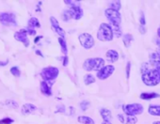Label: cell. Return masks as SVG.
<instances>
[{"mask_svg":"<svg viewBox=\"0 0 160 124\" xmlns=\"http://www.w3.org/2000/svg\"><path fill=\"white\" fill-rule=\"evenodd\" d=\"M149 58H150L149 60H151V61L160 64V50H157L153 53H151Z\"/></svg>","mask_w":160,"mask_h":124,"instance_id":"7402d4cb","label":"cell"},{"mask_svg":"<svg viewBox=\"0 0 160 124\" xmlns=\"http://www.w3.org/2000/svg\"><path fill=\"white\" fill-rule=\"evenodd\" d=\"M113 30L108 24L103 23L99 26L98 32H97V38L101 41H110L113 39Z\"/></svg>","mask_w":160,"mask_h":124,"instance_id":"3957f363","label":"cell"},{"mask_svg":"<svg viewBox=\"0 0 160 124\" xmlns=\"http://www.w3.org/2000/svg\"><path fill=\"white\" fill-rule=\"evenodd\" d=\"M0 23L6 26H16V17L12 13L2 12L0 13Z\"/></svg>","mask_w":160,"mask_h":124,"instance_id":"52a82bcc","label":"cell"},{"mask_svg":"<svg viewBox=\"0 0 160 124\" xmlns=\"http://www.w3.org/2000/svg\"><path fill=\"white\" fill-rule=\"evenodd\" d=\"M90 103L87 100H84L80 103V108H81V110H83V111L88 110V109L90 108Z\"/></svg>","mask_w":160,"mask_h":124,"instance_id":"4316f807","label":"cell"},{"mask_svg":"<svg viewBox=\"0 0 160 124\" xmlns=\"http://www.w3.org/2000/svg\"><path fill=\"white\" fill-rule=\"evenodd\" d=\"M68 63H69V58H68L67 55H65L64 56V58H63V66L66 67L68 65Z\"/></svg>","mask_w":160,"mask_h":124,"instance_id":"e575fe53","label":"cell"},{"mask_svg":"<svg viewBox=\"0 0 160 124\" xmlns=\"http://www.w3.org/2000/svg\"><path fill=\"white\" fill-rule=\"evenodd\" d=\"M155 43H157V45L158 47H160V38H158V39H155Z\"/></svg>","mask_w":160,"mask_h":124,"instance_id":"74e56055","label":"cell"},{"mask_svg":"<svg viewBox=\"0 0 160 124\" xmlns=\"http://www.w3.org/2000/svg\"><path fill=\"white\" fill-rule=\"evenodd\" d=\"M70 10L73 13V17L75 20H79L83 16V10L80 8V6H74L70 7Z\"/></svg>","mask_w":160,"mask_h":124,"instance_id":"5bb4252c","label":"cell"},{"mask_svg":"<svg viewBox=\"0 0 160 124\" xmlns=\"http://www.w3.org/2000/svg\"><path fill=\"white\" fill-rule=\"evenodd\" d=\"M104 67H105V60L101 58H88L85 60V62L83 64L84 70H86L87 71H99Z\"/></svg>","mask_w":160,"mask_h":124,"instance_id":"7a4b0ae2","label":"cell"},{"mask_svg":"<svg viewBox=\"0 0 160 124\" xmlns=\"http://www.w3.org/2000/svg\"><path fill=\"white\" fill-rule=\"evenodd\" d=\"M100 114H101V116L103 119V121H111L112 115H111V111H110L109 109L101 108Z\"/></svg>","mask_w":160,"mask_h":124,"instance_id":"2e32d148","label":"cell"},{"mask_svg":"<svg viewBox=\"0 0 160 124\" xmlns=\"http://www.w3.org/2000/svg\"><path fill=\"white\" fill-rule=\"evenodd\" d=\"M12 122H13V120L11 119H9V118L3 119L0 120V124H11Z\"/></svg>","mask_w":160,"mask_h":124,"instance_id":"d6a6232c","label":"cell"},{"mask_svg":"<svg viewBox=\"0 0 160 124\" xmlns=\"http://www.w3.org/2000/svg\"><path fill=\"white\" fill-rule=\"evenodd\" d=\"M78 39H79L80 44H81L85 49H90L94 46V39L89 33L80 34Z\"/></svg>","mask_w":160,"mask_h":124,"instance_id":"ba28073f","label":"cell"},{"mask_svg":"<svg viewBox=\"0 0 160 124\" xmlns=\"http://www.w3.org/2000/svg\"><path fill=\"white\" fill-rule=\"evenodd\" d=\"M102 124H112L111 121H103Z\"/></svg>","mask_w":160,"mask_h":124,"instance_id":"ab89813d","label":"cell"},{"mask_svg":"<svg viewBox=\"0 0 160 124\" xmlns=\"http://www.w3.org/2000/svg\"><path fill=\"white\" fill-rule=\"evenodd\" d=\"M117 118L120 120V122L123 124H136L138 122V119L136 116H128L125 114H118Z\"/></svg>","mask_w":160,"mask_h":124,"instance_id":"8fae6325","label":"cell"},{"mask_svg":"<svg viewBox=\"0 0 160 124\" xmlns=\"http://www.w3.org/2000/svg\"><path fill=\"white\" fill-rule=\"evenodd\" d=\"M157 35H158V37L160 38V27L157 29Z\"/></svg>","mask_w":160,"mask_h":124,"instance_id":"b9f144b4","label":"cell"},{"mask_svg":"<svg viewBox=\"0 0 160 124\" xmlns=\"http://www.w3.org/2000/svg\"><path fill=\"white\" fill-rule=\"evenodd\" d=\"M4 104L7 105L8 107H13V108H17L18 107V104L16 101H14L12 100H8L6 101L5 103H4Z\"/></svg>","mask_w":160,"mask_h":124,"instance_id":"f1b7e54d","label":"cell"},{"mask_svg":"<svg viewBox=\"0 0 160 124\" xmlns=\"http://www.w3.org/2000/svg\"><path fill=\"white\" fill-rule=\"evenodd\" d=\"M105 15H106V17L108 19V21L110 22V24H111L112 26H115V27L121 26V16L119 11L114 10L109 8V9H106L105 10Z\"/></svg>","mask_w":160,"mask_h":124,"instance_id":"277c9868","label":"cell"},{"mask_svg":"<svg viewBox=\"0 0 160 124\" xmlns=\"http://www.w3.org/2000/svg\"><path fill=\"white\" fill-rule=\"evenodd\" d=\"M40 39H41V36H40V37H37V38H36V40H34V41H35V42H37L38 40H40Z\"/></svg>","mask_w":160,"mask_h":124,"instance_id":"60d3db41","label":"cell"},{"mask_svg":"<svg viewBox=\"0 0 160 124\" xmlns=\"http://www.w3.org/2000/svg\"><path fill=\"white\" fill-rule=\"evenodd\" d=\"M59 42L60 44V47H61V51L62 53L65 55H67V53H68V48H67V43H66V40L64 38L59 37Z\"/></svg>","mask_w":160,"mask_h":124,"instance_id":"603a6c76","label":"cell"},{"mask_svg":"<svg viewBox=\"0 0 160 124\" xmlns=\"http://www.w3.org/2000/svg\"><path fill=\"white\" fill-rule=\"evenodd\" d=\"M84 82H85V85L89 86L90 84H93L95 82V78L92 74H86L84 76Z\"/></svg>","mask_w":160,"mask_h":124,"instance_id":"484cf974","label":"cell"},{"mask_svg":"<svg viewBox=\"0 0 160 124\" xmlns=\"http://www.w3.org/2000/svg\"><path fill=\"white\" fill-rule=\"evenodd\" d=\"M130 68H131V62L128 61L126 64V78L127 79L130 76Z\"/></svg>","mask_w":160,"mask_h":124,"instance_id":"836d02e7","label":"cell"},{"mask_svg":"<svg viewBox=\"0 0 160 124\" xmlns=\"http://www.w3.org/2000/svg\"><path fill=\"white\" fill-rule=\"evenodd\" d=\"M36 53H37L38 55H43L41 54V52H40V51H36Z\"/></svg>","mask_w":160,"mask_h":124,"instance_id":"7bdbcfd3","label":"cell"},{"mask_svg":"<svg viewBox=\"0 0 160 124\" xmlns=\"http://www.w3.org/2000/svg\"><path fill=\"white\" fill-rule=\"evenodd\" d=\"M10 73H12L14 76H16V77H19V76H20V74H21L20 70H19L17 67H12V68H11Z\"/></svg>","mask_w":160,"mask_h":124,"instance_id":"4dcf8cb0","label":"cell"},{"mask_svg":"<svg viewBox=\"0 0 160 124\" xmlns=\"http://www.w3.org/2000/svg\"><path fill=\"white\" fill-rule=\"evenodd\" d=\"M139 31L141 34H145L146 33V28H145V26H141L140 25L139 26Z\"/></svg>","mask_w":160,"mask_h":124,"instance_id":"8d00e7d4","label":"cell"},{"mask_svg":"<svg viewBox=\"0 0 160 124\" xmlns=\"http://www.w3.org/2000/svg\"><path fill=\"white\" fill-rule=\"evenodd\" d=\"M26 30H28V34H29V35H35V34H36V31H35L34 29L28 28Z\"/></svg>","mask_w":160,"mask_h":124,"instance_id":"d590c367","label":"cell"},{"mask_svg":"<svg viewBox=\"0 0 160 124\" xmlns=\"http://www.w3.org/2000/svg\"><path fill=\"white\" fill-rule=\"evenodd\" d=\"M50 22H51L52 28L54 29V31H56L61 38H64V37H65V32H64V30L59 26V22L57 21V19H56L55 17L52 16V17H50Z\"/></svg>","mask_w":160,"mask_h":124,"instance_id":"7c38bea8","label":"cell"},{"mask_svg":"<svg viewBox=\"0 0 160 124\" xmlns=\"http://www.w3.org/2000/svg\"><path fill=\"white\" fill-rule=\"evenodd\" d=\"M141 80L148 86H154L160 83V64L149 60L144 62L141 68Z\"/></svg>","mask_w":160,"mask_h":124,"instance_id":"6da1fadb","label":"cell"},{"mask_svg":"<svg viewBox=\"0 0 160 124\" xmlns=\"http://www.w3.org/2000/svg\"><path fill=\"white\" fill-rule=\"evenodd\" d=\"M53 85V82H45L43 81L41 83V91L43 94L46 96H51L52 91H51V86Z\"/></svg>","mask_w":160,"mask_h":124,"instance_id":"4fadbf2b","label":"cell"},{"mask_svg":"<svg viewBox=\"0 0 160 124\" xmlns=\"http://www.w3.org/2000/svg\"><path fill=\"white\" fill-rule=\"evenodd\" d=\"M109 6H110V9L119 11V10L121 9V2L120 1H113V2L110 3Z\"/></svg>","mask_w":160,"mask_h":124,"instance_id":"83f0119b","label":"cell"},{"mask_svg":"<svg viewBox=\"0 0 160 124\" xmlns=\"http://www.w3.org/2000/svg\"><path fill=\"white\" fill-rule=\"evenodd\" d=\"M154 124H160V121H154Z\"/></svg>","mask_w":160,"mask_h":124,"instance_id":"ee69618b","label":"cell"},{"mask_svg":"<svg viewBox=\"0 0 160 124\" xmlns=\"http://www.w3.org/2000/svg\"><path fill=\"white\" fill-rule=\"evenodd\" d=\"M114 71H115V67L112 65H106L103 69H101L99 71H97V77L100 80H105V79L108 78L111 75Z\"/></svg>","mask_w":160,"mask_h":124,"instance_id":"9c48e42d","label":"cell"},{"mask_svg":"<svg viewBox=\"0 0 160 124\" xmlns=\"http://www.w3.org/2000/svg\"><path fill=\"white\" fill-rule=\"evenodd\" d=\"M59 71L56 67H47L41 71V76L44 79L45 82H53L58 77Z\"/></svg>","mask_w":160,"mask_h":124,"instance_id":"8992f818","label":"cell"},{"mask_svg":"<svg viewBox=\"0 0 160 124\" xmlns=\"http://www.w3.org/2000/svg\"><path fill=\"white\" fill-rule=\"evenodd\" d=\"M77 121L82 123V124H95L94 120L90 118V116H78Z\"/></svg>","mask_w":160,"mask_h":124,"instance_id":"ffe728a7","label":"cell"},{"mask_svg":"<svg viewBox=\"0 0 160 124\" xmlns=\"http://www.w3.org/2000/svg\"><path fill=\"white\" fill-rule=\"evenodd\" d=\"M123 41L125 47H129L131 45V42L133 41V36L131 34H125L123 37Z\"/></svg>","mask_w":160,"mask_h":124,"instance_id":"cb8c5ba5","label":"cell"},{"mask_svg":"<svg viewBox=\"0 0 160 124\" xmlns=\"http://www.w3.org/2000/svg\"><path fill=\"white\" fill-rule=\"evenodd\" d=\"M35 27H41V24L37 18L32 17V18H30L28 21V28L34 29Z\"/></svg>","mask_w":160,"mask_h":124,"instance_id":"44dd1931","label":"cell"},{"mask_svg":"<svg viewBox=\"0 0 160 124\" xmlns=\"http://www.w3.org/2000/svg\"><path fill=\"white\" fill-rule=\"evenodd\" d=\"M72 18H74L73 17V13H72V11L69 10H65L62 12V20L63 21H65V22H68L69 20H71Z\"/></svg>","mask_w":160,"mask_h":124,"instance_id":"d4e9b609","label":"cell"},{"mask_svg":"<svg viewBox=\"0 0 160 124\" xmlns=\"http://www.w3.org/2000/svg\"><path fill=\"white\" fill-rule=\"evenodd\" d=\"M37 109V107L34 104L31 103H26L23 105L22 108V114L24 115H28V114H31L32 112H34Z\"/></svg>","mask_w":160,"mask_h":124,"instance_id":"e0dca14e","label":"cell"},{"mask_svg":"<svg viewBox=\"0 0 160 124\" xmlns=\"http://www.w3.org/2000/svg\"><path fill=\"white\" fill-rule=\"evenodd\" d=\"M139 22H140V25H141V26H145V25H146V20H145V15H144L143 11H140Z\"/></svg>","mask_w":160,"mask_h":124,"instance_id":"1f68e13d","label":"cell"},{"mask_svg":"<svg viewBox=\"0 0 160 124\" xmlns=\"http://www.w3.org/2000/svg\"><path fill=\"white\" fill-rule=\"evenodd\" d=\"M123 110L125 115L135 116L136 115L142 114L144 111V108L142 104L140 103H131V104H125L123 106Z\"/></svg>","mask_w":160,"mask_h":124,"instance_id":"5b68a950","label":"cell"},{"mask_svg":"<svg viewBox=\"0 0 160 124\" xmlns=\"http://www.w3.org/2000/svg\"><path fill=\"white\" fill-rule=\"evenodd\" d=\"M14 38L16 40L21 41L25 44V46H28L29 45V40L28 39V30L22 29L20 31H18L14 34Z\"/></svg>","mask_w":160,"mask_h":124,"instance_id":"30bf717a","label":"cell"},{"mask_svg":"<svg viewBox=\"0 0 160 124\" xmlns=\"http://www.w3.org/2000/svg\"><path fill=\"white\" fill-rule=\"evenodd\" d=\"M106 58L109 62L114 63L118 61V59H119V54L115 50H108L106 54Z\"/></svg>","mask_w":160,"mask_h":124,"instance_id":"9a60e30c","label":"cell"},{"mask_svg":"<svg viewBox=\"0 0 160 124\" xmlns=\"http://www.w3.org/2000/svg\"><path fill=\"white\" fill-rule=\"evenodd\" d=\"M140 99L142 100H146V101H149L152 99H155V98H159L160 97V94H157L155 92H144L140 94Z\"/></svg>","mask_w":160,"mask_h":124,"instance_id":"ac0fdd59","label":"cell"},{"mask_svg":"<svg viewBox=\"0 0 160 124\" xmlns=\"http://www.w3.org/2000/svg\"><path fill=\"white\" fill-rule=\"evenodd\" d=\"M148 112L152 116H160V105H150Z\"/></svg>","mask_w":160,"mask_h":124,"instance_id":"d6986e66","label":"cell"},{"mask_svg":"<svg viewBox=\"0 0 160 124\" xmlns=\"http://www.w3.org/2000/svg\"><path fill=\"white\" fill-rule=\"evenodd\" d=\"M8 63H9V61L7 60L6 62H0V65H1V66H4V65H7Z\"/></svg>","mask_w":160,"mask_h":124,"instance_id":"f35d334b","label":"cell"},{"mask_svg":"<svg viewBox=\"0 0 160 124\" xmlns=\"http://www.w3.org/2000/svg\"><path fill=\"white\" fill-rule=\"evenodd\" d=\"M64 3L69 5L70 7H74V6H80V2L79 1H74V0H64Z\"/></svg>","mask_w":160,"mask_h":124,"instance_id":"f546056e","label":"cell"}]
</instances>
